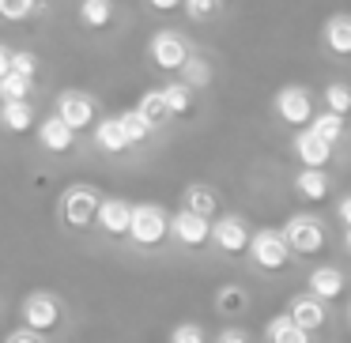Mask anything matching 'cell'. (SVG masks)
Returning a JSON list of instances; mask_svg holds the SVG:
<instances>
[{"mask_svg":"<svg viewBox=\"0 0 351 343\" xmlns=\"http://www.w3.org/2000/svg\"><path fill=\"white\" fill-rule=\"evenodd\" d=\"M204 340V332H200V325H193V320H185V325H178L174 332H170V343H200Z\"/></svg>","mask_w":351,"mask_h":343,"instance_id":"35","label":"cell"},{"mask_svg":"<svg viewBox=\"0 0 351 343\" xmlns=\"http://www.w3.org/2000/svg\"><path fill=\"white\" fill-rule=\"evenodd\" d=\"M325 38V49L336 57H351V16H332L321 31Z\"/></svg>","mask_w":351,"mask_h":343,"instance_id":"20","label":"cell"},{"mask_svg":"<svg viewBox=\"0 0 351 343\" xmlns=\"http://www.w3.org/2000/svg\"><path fill=\"white\" fill-rule=\"evenodd\" d=\"M80 23L91 31H106L114 23V0H80Z\"/></svg>","mask_w":351,"mask_h":343,"instance_id":"23","label":"cell"},{"mask_svg":"<svg viewBox=\"0 0 351 343\" xmlns=\"http://www.w3.org/2000/svg\"><path fill=\"white\" fill-rule=\"evenodd\" d=\"M182 79L193 91H204V87L212 84V64H208L204 57H189V61L182 64Z\"/></svg>","mask_w":351,"mask_h":343,"instance_id":"26","label":"cell"},{"mask_svg":"<svg viewBox=\"0 0 351 343\" xmlns=\"http://www.w3.org/2000/svg\"><path fill=\"white\" fill-rule=\"evenodd\" d=\"M12 72H19V76H38V57L31 53V49H16V57H12Z\"/></svg>","mask_w":351,"mask_h":343,"instance_id":"33","label":"cell"},{"mask_svg":"<svg viewBox=\"0 0 351 343\" xmlns=\"http://www.w3.org/2000/svg\"><path fill=\"white\" fill-rule=\"evenodd\" d=\"M276 114L287 129H306L313 121V99L306 87H283L276 94Z\"/></svg>","mask_w":351,"mask_h":343,"instance_id":"8","label":"cell"},{"mask_svg":"<svg viewBox=\"0 0 351 343\" xmlns=\"http://www.w3.org/2000/svg\"><path fill=\"white\" fill-rule=\"evenodd\" d=\"M227 0H185V16L189 19H215Z\"/></svg>","mask_w":351,"mask_h":343,"instance_id":"32","label":"cell"},{"mask_svg":"<svg viewBox=\"0 0 351 343\" xmlns=\"http://www.w3.org/2000/svg\"><path fill=\"white\" fill-rule=\"evenodd\" d=\"M12 57H16V49L0 42V76H8V72H12Z\"/></svg>","mask_w":351,"mask_h":343,"instance_id":"37","label":"cell"},{"mask_svg":"<svg viewBox=\"0 0 351 343\" xmlns=\"http://www.w3.org/2000/svg\"><path fill=\"white\" fill-rule=\"evenodd\" d=\"M215 340H219V343H245V340H250V335H245L242 328H223V332L215 335Z\"/></svg>","mask_w":351,"mask_h":343,"instance_id":"36","label":"cell"},{"mask_svg":"<svg viewBox=\"0 0 351 343\" xmlns=\"http://www.w3.org/2000/svg\"><path fill=\"white\" fill-rule=\"evenodd\" d=\"M99 207H102V196L91 189V185H69L61 192V223L69 230H87V227H99Z\"/></svg>","mask_w":351,"mask_h":343,"instance_id":"1","label":"cell"},{"mask_svg":"<svg viewBox=\"0 0 351 343\" xmlns=\"http://www.w3.org/2000/svg\"><path fill=\"white\" fill-rule=\"evenodd\" d=\"M182 207H193V212L215 219V215H219V192H215L212 185L197 181V185H189V189L182 192Z\"/></svg>","mask_w":351,"mask_h":343,"instance_id":"21","label":"cell"},{"mask_svg":"<svg viewBox=\"0 0 351 343\" xmlns=\"http://www.w3.org/2000/svg\"><path fill=\"white\" fill-rule=\"evenodd\" d=\"M325 106L336 110V114L351 117V87L348 84H328L325 87Z\"/></svg>","mask_w":351,"mask_h":343,"instance_id":"30","label":"cell"},{"mask_svg":"<svg viewBox=\"0 0 351 343\" xmlns=\"http://www.w3.org/2000/svg\"><path fill=\"white\" fill-rule=\"evenodd\" d=\"M336 215H340L343 227H351V192H348V196H340V204H336Z\"/></svg>","mask_w":351,"mask_h":343,"instance_id":"38","label":"cell"},{"mask_svg":"<svg viewBox=\"0 0 351 343\" xmlns=\"http://www.w3.org/2000/svg\"><path fill=\"white\" fill-rule=\"evenodd\" d=\"M343 249L351 253V227H343Z\"/></svg>","mask_w":351,"mask_h":343,"instance_id":"40","label":"cell"},{"mask_svg":"<svg viewBox=\"0 0 351 343\" xmlns=\"http://www.w3.org/2000/svg\"><path fill=\"white\" fill-rule=\"evenodd\" d=\"M343 287H348V279H343L340 268H313L310 272V290L321 298V302H336V298H343Z\"/></svg>","mask_w":351,"mask_h":343,"instance_id":"19","label":"cell"},{"mask_svg":"<svg viewBox=\"0 0 351 343\" xmlns=\"http://www.w3.org/2000/svg\"><path fill=\"white\" fill-rule=\"evenodd\" d=\"M38 144L53 155H64V151L76 147V129H72L61 114H49V117H42V125H38Z\"/></svg>","mask_w":351,"mask_h":343,"instance_id":"12","label":"cell"},{"mask_svg":"<svg viewBox=\"0 0 351 343\" xmlns=\"http://www.w3.org/2000/svg\"><path fill=\"white\" fill-rule=\"evenodd\" d=\"M167 91V106H170V117H189L193 114V87L185 84H167L162 87Z\"/></svg>","mask_w":351,"mask_h":343,"instance_id":"25","label":"cell"},{"mask_svg":"<svg viewBox=\"0 0 351 343\" xmlns=\"http://www.w3.org/2000/svg\"><path fill=\"white\" fill-rule=\"evenodd\" d=\"M0 99H4V94H0Z\"/></svg>","mask_w":351,"mask_h":343,"instance_id":"41","label":"cell"},{"mask_svg":"<svg viewBox=\"0 0 351 343\" xmlns=\"http://www.w3.org/2000/svg\"><path fill=\"white\" fill-rule=\"evenodd\" d=\"M291 253L295 249H291L287 234H283V230H272V227L257 230L253 242H250V260L257 268H265V272H280V268L291 260Z\"/></svg>","mask_w":351,"mask_h":343,"instance_id":"2","label":"cell"},{"mask_svg":"<svg viewBox=\"0 0 351 343\" xmlns=\"http://www.w3.org/2000/svg\"><path fill=\"white\" fill-rule=\"evenodd\" d=\"M136 110L147 117V121L159 129L162 121H170V106H167V91H144L140 94V102H136Z\"/></svg>","mask_w":351,"mask_h":343,"instance_id":"24","label":"cell"},{"mask_svg":"<svg viewBox=\"0 0 351 343\" xmlns=\"http://www.w3.org/2000/svg\"><path fill=\"white\" fill-rule=\"evenodd\" d=\"M245 302H250V294H245V287H238V283H227V287L215 290V305H219L223 313H242Z\"/></svg>","mask_w":351,"mask_h":343,"instance_id":"27","label":"cell"},{"mask_svg":"<svg viewBox=\"0 0 351 343\" xmlns=\"http://www.w3.org/2000/svg\"><path fill=\"white\" fill-rule=\"evenodd\" d=\"M295 155H298L302 166H328V162H332V144L321 140L317 132L306 125V129H298V136H295Z\"/></svg>","mask_w":351,"mask_h":343,"instance_id":"13","label":"cell"},{"mask_svg":"<svg viewBox=\"0 0 351 343\" xmlns=\"http://www.w3.org/2000/svg\"><path fill=\"white\" fill-rule=\"evenodd\" d=\"M125 117V129H129V136H132V144H144V140H152V132H155V125L147 121L140 110H129V114H121Z\"/></svg>","mask_w":351,"mask_h":343,"instance_id":"31","label":"cell"},{"mask_svg":"<svg viewBox=\"0 0 351 343\" xmlns=\"http://www.w3.org/2000/svg\"><path fill=\"white\" fill-rule=\"evenodd\" d=\"M295 189L302 200H310V204H325L328 200V174L325 166H302L295 177Z\"/></svg>","mask_w":351,"mask_h":343,"instance_id":"18","label":"cell"},{"mask_svg":"<svg viewBox=\"0 0 351 343\" xmlns=\"http://www.w3.org/2000/svg\"><path fill=\"white\" fill-rule=\"evenodd\" d=\"M4 340H8V343H42V340H46V332H38L34 325H27V320H23V325L12 328V332L4 335Z\"/></svg>","mask_w":351,"mask_h":343,"instance_id":"34","label":"cell"},{"mask_svg":"<svg viewBox=\"0 0 351 343\" xmlns=\"http://www.w3.org/2000/svg\"><path fill=\"white\" fill-rule=\"evenodd\" d=\"M287 309H291V317H295L298 325L306 328V332H317V328L325 325V302H321L313 290H306V294H295Z\"/></svg>","mask_w":351,"mask_h":343,"instance_id":"15","label":"cell"},{"mask_svg":"<svg viewBox=\"0 0 351 343\" xmlns=\"http://www.w3.org/2000/svg\"><path fill=\"white\" fill-rule=\"evenodd\" d=\"M31 84H34L31 76L8 72V76H0V94H4V99H27V94H31ZM4 99H0V102H4Z\"/></svg>","mask_w":351,"mask_h":343,"instance_id":"29","label":"cell"},{"mask_svg":"<svg viewBox=\"0 0 351 343\" xmlns=\"http://www.w3.org/2000/svg\"><path fill=\"white\" fill-rule=\"evenodd\" d=\"M132 212H136V207H132L129 200H117V196L102 200L99 230H102V234H110V238H129L132 234Z\"/></svg>","mask_w":351,"mask_h":343,"instance_id":"11","label":"cell"},{"mask_svg":"<svg viewBox=\"0 0 351 343\" xmlns=\"http://www.w3.org/2000/svg\"><path fill=\"white\" fill-rule=\"evenodd\" d=\"M170 234V215L162 212L159 204H136V212H132V242L136 245H159L162 238Z\"/></svg>","mask_w":351,"mask_h":343,"instance_id":"6","label":"cell"},{"mask_svg":"<svg viewBox=\"0 0 351 343\" xmlns=\"http://www.w3.org/2000/svg\"><path fill=\"white\" fill-rule=\"evenodd\" d=\"M23 320L49 335L53 328H61V320H64L61 298L49 294V290H31V294L23 298Z\"/></svg>","mask_w":351,"mask_h":343,"instance_id":"5","label":"cell"},{"mask_svg":"<svg viewBox=\"0 0 351 343\" xmlns=\"http://www.w3.org/2000/svg\"><path fill=\"white\" fill-rule=\"evenodd\" d=\"M212 242L219 245L223 253H230V257H242V253H250V227H245V219H238V215H223V219H215L212 227Z\"/></svg>","mask_w":351,"mask_h":343,"instance_id":"9","label":"cell"},{"mask_svg":"<svg viewBox=\"0 0 351 343\" xmlns=\"http://www.w3.org/2000/svg\"><path fill=\"white\" fill-rule=\"evenodd\" d=\"M57 114H61L76 132L91 129V125L99 121V106H95V99L84 91H64L61 99H57Z\"/></svg>","mask_w":351,"mask_h":343,"instance_id":"10","label":"cell"},{"mask_svg":"<svg viewBox=\"0 0 351 343\" xmlns=\"http://www.w3.org/2000/svg\"><path fill=\"white\" fill-rule=\"evenodd\" d=\"M310 129L313 132H317V136L321 140H328V144H340V140H343V132H348V117H343V114H336V110H321V114H313V121H310Z\"/></svg>","mask_w":351,"mask_h":343,"instance_id":"22","label":"cell"},{"mask_svg":"<svg viewBox=\"0 0 351 343\" xmlns=\"http://www.w3.org/2000/svg\"><path fill=\"white\" fill-rule=\"evenodd\" d=\"M95 144H99L102 151H110V155H121L125 147H132V136H129V129H125V117L121 114L102 117V121L95 125Z\"/></svg>","mask_w":351,"mask_h":343,"instance_id":"14","label":"cell"},{"mask_svg":"<svg viewBox=\"0 0 351 343\" xmlns=\"http://www.w3.org/2000/svg\"><path fill=\"white\" fill-rule=\"evenodd\" d=\"M38 0H0V19L4 23H23V19L34 16Z\"/></svg>","mask_w":351,"mask_h":343,"instance_id":"28","label":"cell"},{"mask_svg":"<svg viewBox=\"0 0 351 343\" xmlns=\"http://www.w3.org/2000/svg\"><path fill=\"white\" fill-rule=\"evenodd\" d=\"M283 234H287L291 249L298 253V257H313V253H325V227H321V219H313V215H291L287 227H283Z\"/></svg>","mask_w":351,"mask_h":343,"instance_id":"4","label":"cell"},{"mask_svg":"<svg viewBox=\"0 0 351 343\" xmlns=\"http://www.w3.org/2000/svg\"><path fill=\"white\" fill-rule=\"evenodd\" d=\"M155 12H178V8H185V0H147Z\"/></svg>","mask_w":351,"mask_h":343,"instance_id":"39","label":"cell"},{"mask_svg":"<svg viewBox=\"0 0 351 343\" xmlns=\"http://www.w3.org/2000/svg\"><path fill=\"white\" fill-rule=\"evenodd\" d=\"M212 227L215 223L208 219V215L193 212V207H182V212L170 215V234H174V242L185 245V249H200V245L212 242Z\"/></svg>","mask_w":351,"mask_h":343,"instance_id":"3","label":"cell"},{"mask_svg":"<svg viewBox=\"0 0 351 343\" xmlns=\"http://www.w3.org/2000/svg\"><path fill=\"white\" fill-rule=\"evenodd\" d=\"M0 125L16 136H23V132L34 129V106L27 99H4L0 102Z\"/></svg>","mask_w":351,"mask_h":343,"instance_id":"17","label":"cell"},{"mask_svg":"<svg viewBox=\"0 0 351 343\" xmlns=\"http://www.w3.org/2000/svg\"><path fill=\"white\" fill-rule=\"evenodd\" d=\"M147 57H152V64L155 68H162V72H182V64L189 61V46H185V38L182 34H174V31H159L152 38V46H147Z\"/></svg>","mask_w":351,"mask_h":343,"instance_id":"7","label":"cell"},{"mask_svg":"<svg viewBox=\"0 0 351 343\" xmlns=\"http://www.w3.org/2000/svg\"><path fill=\"white\" fill-rule=\"evenodd\" d=\"M265 340L268 343H310L313 332H306V328L291 317V309H287V313H276V317L265 325Z\"/></svg>","mask_w":351,"mask_h":343,"instance_id":"16","label":"cell"}]
</instances>
